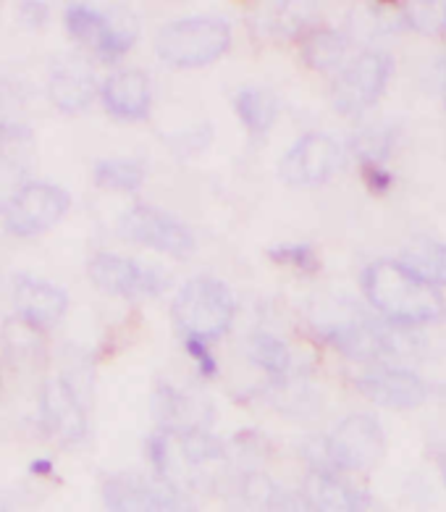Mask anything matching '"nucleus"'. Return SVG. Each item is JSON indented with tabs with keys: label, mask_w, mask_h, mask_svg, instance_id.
Returning <instances> with one entry per match:
<instances>
[{
	"label": "nucleus",
	"mask_w": 446,
	"mask_h": 512,
	"mask_svg": "<svg viewBox=\"0 0 446 512\" xmlns=\"http://www.w3.org/2000/svg\"><path fill=\"white\" fill-rule=\"evenodd\" d=\"M399 263L431 287H446V242L431 237L412 239L399 255Z\"/></svg>",
	"instance_id": "20"
},
{
	"label": "nucleus",
	"mask_w": 446,
	"mask_h": 512,
	"mask_svg": "<svg viewBox=\"0 0 446 512\" xmlns=\"http://www.w3.org/2000/svg\"><path fill=\"white\" fill-rule=\"evenodd\" d=\"M71 205L69 192L48 182L27 184L8 205L6 229L16 237H35L48 232L66 216Z\"/></svg>",
	"instance_id": "9"
},
{
	"label": "nucleus",
	"mask_w": 446,
	"mask_h": 512,
	"mask_svg": "<svg viewBox=\"0 0 446 512\" xmlns=\"http://www.w3.org/2000/svg\"><path fill=\"white\" fill-rule=\"evenodd\" d=\"M234 111L242 119L244 129L252 134V137H263L273 129L276 119H279V103L268 90H260V87H244L237 92L234 98Z\"/></svg>",
	"instance_id": "22"
},
{
	"label": "nucleus",
	"mask_w": 446,
	"mask_h": 512,
	"mask_svg": "<svg viewBox=\"0 0 446 512\" xmlns=\"http://www.w3.org/2000/svg\"><path fill=\"white\" fill-rule=\"evenodd\" d=\"M271 258L276 260V263H281V266H292L297 268V271H305V274H310V271L318 268V258H315L313 247H307V245L273 247Z\"/></svg>",
	"instance_id": "28"
},
{
	"label": "nucleus",
	"mask_w": 446,
	"mask_h": 512,
	"mask_svg": "<svg viewBox=\"0 0 446 512\" xmlns=\"http://www.w3.org/2000/svg\"><path fill=\"white\" fill-rule=\"evenodd\" d=\"M45 14H48V6L45 3H24L21 6V19L29 24V27H40L45 22Z\"/></svg>",
	"instance_id": "33"
},
{
	"label": "nucleus",
	"mask_w": 446,
	"mask_h": 512,
	"mask_svg": "<svg viewBox=\"0 0 446 512\" xmlns=\"http://www.w3.org/2000/svg\"><path fill=\"white\" fill-rule=\"evenodd\" d=\"M342 166V148L328 134L310 132L286 150L279 176L292 187H313L328 182Z\"/></svg>",
	"instance_id": "10"
},
{
	"label": "nucleus",
	"mask_w": 446,
	"mask_h": 512,
	"mask_svg": "<svg viewBox=\"0 0 446 512\" xmlns=\"http://www.w3.org/2000/svg\"><path fill=\"white\" fill-rule=\"evenodd\" d=\"M90 279L98 284L103 292L116 297H153L161 295L168 287V276L161 268H147L142 263L124 255L98 253L87 266Z\"/></svg>",
	"instance_id": "11"
},
{
	"label": "nucleus",
	"mask_w": 446,
	"mask_h": 512,
	"mask_svg": "<svg viewBox=\"0 0 446 512\" xmlns=\"http://www.w3.org/2000/svg\"><path fill=\"white\" fill-rule=\"evenodd\" d=\"M0 512H11V507H8V502L3 497H0Z\"/></svg>",
	"instance_id": "36"
},
{
	"label": "nucleus",
	"mask_w": 446,
	"mask_h": 512,
	"mask_svg": "<svg viewBox=\"0 0 446 512\" xmlns=\"http://www.w3.org/2000/svg\"><path fill=\"white\" fill-rule=\"evenodd\" d=\"M357 392L389 410H412L426 402L428 386L418 373L397 368V365L381 363L368 365L355 379Z\"/></svg>",
	"instance_id": "13"
},
{
	"label": "nucleus",
	"mask_w": 446,
	"mask_h": 512,
	"mask_svg": "<svg viewBox=\"0 0 446 512\" xmlns=\"http://www.w3.org/2000/svg\"><path fill=\"white\" fill-rule=\"evenodd\" d=\"M244 355L252 365H258L260 371H265L273 379H284L289 368H292L289 347L279 337L268 334V331H252L247 342H244Z\"/></svg>",
	"instance_id": "23"
},
{
	"label": "nucleus",
	"mask_w": 446,
	"mask_h": 512,
	"mask_svg": "<svg viewBox=\"0 0 446 512\" xmlns=\"http://www.w3.org/2000/svg\"><path fill=\"white\" fill-rule=\"evenodd\" d=\"M405 24L415 32L431 37H446V0H420V3H402Z\"/></svg>",
	"instance_id": "25"
},
{
	"label": "nucleus",
	"mask_w": 446,
	"mask_h": 512,
	"mask_svg": "<svg viewBox=\"0 0 446 512\" xmlns=\"http://www.w3.org/2000/svg\"><path fill=\"white\" fill-rule=\"evenodd\" d=\"M103 499L108 512H192V502L184 491L171 486L142 481L137 476L105 478Z\"/></svg>",
	"instance_id": "12"
},
{
	"label": "nucleus",
	"mask_w": 446,
	"mask_h": 512,
	"mask_svg": "<svg viewBox=\"0 0 446 512\" xmlns=\"http://www.w3.org/2000/svg\"><path fill=\"white\" fill-rule=\"evenodd\" d=\"M14 305L21 321L29 323L35 331H48L63 318L69 297L56 284L32 276H16Z\"/></svg>",
	"instance_id": "15"
},
{
	"label": "nucleus",
	"mask_w": 446,
	"mask_h": 512,
	"mask_svg": "<svg viewBox=\"0 0 446 512\" xmlns=\"http://www.w3.org/2000/svg\"><path fill=\"white\" fill-rule=\"evenodd\" d=\"M145 182V171L140 163L124 161V158H108L95 166V184L103 190L134 192Z\"/></svg>",
	"instance_id": "24"
},
{
	"label": "nucleus",
	"mask_w": 446,
	"mask_h": 512,
	"mask_svg": "<svg viewBox=\"0 0 446 512\" xmlns=\"http://www.w3.org/2000/svg\"><path fill=\"white\" fill-rule=\"evenodd\" d=\"M121 237L137 245L153 247L171 258H189L195 253V237L187 226L171 213L153 208V205H134L121 216Z\"/></svg>",
	"instance_id": "7"
},
{
	"label": "nucleus",
	"mask_w": 446,
	"mask_h": 512,
	"mask_svg": "<svg viewBox=\"0 0 446 512\" xmlns=\"http://www.w3.org/2000/svg\"><path fill=\"white\" fill-rule=\"evenodd\" d=\"M355 153L363 169L386 166V158L391 153V134L384 129H365L355 137Z\"/></svg>",
	"instance_id": "27"
},
{
	"label": "nucleus",
	"mask_w": 446,
	"mask_h": 512,
	"mask_svg": "<svg viewBox=\"0 0 446 512\" xmlns=\"http://www.w3.org/2000/svg\"><path fill=\"white\" fill-rule=\"evenodd\" d=\"M279 486L273 484L271 478L260 473V470H247L239 478V497L252 507V510H268L273 512V505L279 499Z\"/></svg>",
	"instance_id": "26"
},
{
	"label": "nucleus",
	"mask_w": 446,
	"mask_h": 512,
	"mask_svg": "<svg viewBox=\"0 0 446 512\" xmlns=\"http://www.w3.org/2000/svg\"><path fill=\"white\" fill-rule=\"evenodd\" d=\"M184 344H187L189 358L195 360L200 373H203L205 379H213V376L218 373V365H216V358L210 355L208 344L200 342V339H184Z\"/></svg>",
	"instance_id": "30"
},
{
	"label": "nucleus",
	"mask_w": 446,
	"mask_h": 512,
	"mask_svg": "<svg viewBox=\"0 0 446 512\" xmlns=\"http://www.w3.org/2000/svg\"><path fill=\"white\" fill-rule=\"evenodd\" d=\"M231 48V27L223 19H179L161 27L155 37V50L168 66L176 69H200Z\"/></svg>",
	"instance_id": "3"
},
{
	"label": "nucleus",
	"mask_w": 446,
	"mask_h": 512,
	"mask_svg": "<svg viewBox=\"0 0 446 512\" xmlns=\"http://www.w3.org/2000/svg\"><path fill=\"white\" fill-rule=\"evenodd\" d=\"M384 428L373 415H349L323 439V468L363 473L384 457Z\"/></svg>",
	"instance_id": "5"
},
{
	"label": "nucleus",
	"mask_w": 446,
	"mask_h": 512,
	"mask_svg": "<svg viewBox=\"0 0 446 512\" xmlns=\"http://www.w3.org/2000/svg\"><path fill=\"white\" fill-rule=\"evenodd\" d=\"M53 470H56L53 460H45V457H40V460H32V465H29V473H35V476H50Z\"/></svg>",
	"instance_id": "34"
},
{
	"label": "nucleus",
	"mask_w": 446,
	"mask_h": 512,
	"mask_svg": "<svg viewBox=\"0 0 446 512\" xmlns=\"http://www.w3.org/2000/svg\"><path fill=\"white\" fill-rule=\"evenodd\" d=\"M439 468H441V476H444V481H446V449L441 452V457H439Z\"/></svg>",
	"instance_id": "35"
},
{
	"label": "nucleus",
	"mask_w": 446,
	"mask_h": 512,
	"mask_svg": "<svg viewBox=\"0 0 446 512\" xmlns=\"http://www.w3.org/2000/svg\"><path fill=\"white\" fill-rule=\"evenodd\" d=\"M95 92H98V85H95V77L87 69L61 66L50 77V100L66 113L84 111L95 98Z\"/></svg>",
	"instance_id": "21"
},
{
	"label": "nucleus",
	"mask_w": 446,
	"mask_h": 512,
	"mask_svg": "<svg viewBox=\"0 0 446 512\" xmlns=\"http://www.w3.org/2000/svg\"><path fill=\"white\" fill-rule=\"evenodd\" d=\"M349 50H352L349 37L328 27L310 29L300 40L302 61L315 71H342L352 61Z\"/></svg>",
	"instance_id": "19"
},
{
	"label": "nucleus",
	"mask_w": 446,
	"mask_h": 512,
	"mask_svg": "<svg viewBox=\"0 0 446 512\" xmlns=\"http://www.w3.org/2000/svg\"><path fill=\"white\" fill-rule=\"evenodd\" d=\"M29 137H32V132H29L24 124L0 119V148H3V145H16V142H27Z\"/></svg>",
	"instance_id": "32"
},
{
	"label": "nucleus",
	"mask_w": 446,
	"mask_h": 512,
	"mask_svg": "<svg viewBox=\"0 0 446 512\" xmlns=\"http://www.w3.org/2000/svg\"><path fill=\"white\" fill-rule=\"evenodd\" d=\"M153 413L168 431H189V428H205L213 410L210 405L197 407L189 394L163 384L153 397Z\"/></svg>",
	"instance_id": "18"
},
{
	"label": "nucleus",
	"mask_w": 446,
	"mask_h": 512,
	"mask_svg": "<svg viewBox=\"0 0 446 512\" xmlns=\"http://www.w3.org/2000/svg\"><path fill=\"white\" fill-rule=\"evenodd\" d=\"M273 512H313V505L310 499L305 497V491H292V489H281L276 505H273Z\"/></svg>",
	"instance_id": "31"
},
{
	"label": "nucleus",
	"mask_w": 446,
	"mask_h": 512,
	"mask_svg": "<svg viewBox=\"0 0 446 512\" xmlns=\"http://www.w3.org/2000/svg\"><path fill=\"white\" fill-rule=\"evenodd\" d=\"M391 77V56L384 50L357 53L331 85V103L344 116H357L376 106Z\"/></svg>",
	"instance_id": "6"
},
{
	"label": "nucleus",
	"mask_w": 446,
	"mask_h": 512,
	"mask_svg": "<svg viewBox=\"0 0 446 512\" xmlns=\"http://www.w3.org/2000/svg\"><path fill=\"white\" fill-rule=\"evenodd\" d=\"M171 313L176 326L184 331V339L210 342L231 329L237 302L223 281L213 276H195L179 289Z\"/></svg>",
	"instance_id": "2"
},
{
	"label": "nucleus",
	"mask_w": 446,
	"mask_h": 512,
	"mask_svg": "<svg viewBox=\"0 0 446 512\" xmlns=\"http://www.w3.org/2000/svg\"><path fill=\"white\" fill-rule=\"evenodd\" d=\"M305 497L313 512H363V497L342 473L328 468H313L307 473Z\"/></svg>",
	"instance_id": "17"
},
{
	"label": "nucleus",
	"mask_w": 446,
	"mask_h": 512,
	"mask_svg": "<svg viewBox=\"0 0 446 512\" xmlns=\"http://www.w3.org/2000/svg\"><path fill=\"white\" fill-rule=\"evenodd\" d=\"M105 111L124 121L147 119L150 106H153V90L150 79L140 69H121L113 71L100 87Z\"/></svg>",
	"instance_id": "16"
},
{
	"label": "nucleus",
	"mask_w": 446,
	"mask_h": 512,
	"mask_svg": "<svg viewBox=\"0 0 446 512\" xmlns=\"http://www.w3.org/2000/svg\"><path fill=\"white\" fill-rule=\"evenodd\" d=\"M27 187L24 182V169L16 163L0 158V211H8V205L14 203L16 195Z\"/></svg>",
	"instance_id": "29"
},
{
	"label": "nucleus",
	"mask_w": 446,
	"mask_h": 512,
	"mask_svg": "<svg viewBox=\"0 0 446 512\" xmlns=\"http://www.w3.org/2000/svg\"><path fill=\"white\" fill-rule=\"evenodd\" d=\"M363 295L378 316L394 326H426L444 318L441 289L412 274L399 260H376L363 271Z\"/></svg>",
	"instance_id": "1"
},
{
	"label": "nucleus",
	"mask_w": 446,
	"mask_h": 512,
	"mask_svg": "<svg viewBox=\"0 0 446 512\" xmlns=\"http://www.w3.org/2000/svg\"><path fill=\"white\" fill-rule=\"evenodd\" d=\"M42 428L53 436L58 444L71 447L79 444L87 434V415L79 400V392L66 379H50L42 386L40 397Z\"/></svg>",
	"instance_id": "14"
},
{
	"label": "nucleus",
	"mask_w": 446,
	"mask_h": 512,
	"mask_svg": "<svg viewBox=\"0 0 446 512\" xmlns=\"http://www.w3.org/2000/svg\"><path fill=\"white\" fill-rule=\"evenodd\" d=\"M66 29L79 43L90 45L103 61L113 64L132 50L137 40V24L132 19H113L90 6H69L66 8Z\"/></svg>",
	"instance_id": "8"
},
{
	"label": "nucleus",
	"mask_w": 446,
	"mask_h": 512,
	"mask_svg": "<svg viewBox=\"0 0 446 512\" xmlns=\"http://www.w3.org/2000/svg\"><path fill=\"white\" fill-rule=\"evenodd\" d=\"M321 337L334 350L365 365H381L384 360L402 358L415 350V342L402 326L368 321V318L328 323L321 329Z\"/></svg>",
	"instance_id": "4"
}]
</instances>
